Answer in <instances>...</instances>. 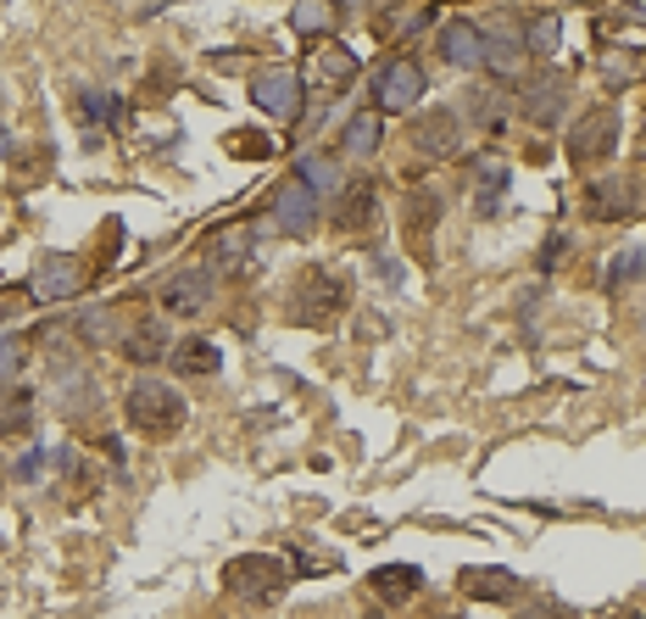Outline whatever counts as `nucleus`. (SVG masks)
<instances>
[{"label": "nucleus", "instance_id": "36", "mask_svg": "<svg viewBox=\"0 0 646 619\" xmlns=\"http://www.w3.org/2000/svg\"><path fill=\"white\" fill-rule=\"evenodd\" d=\"M569 251V240L558 235V240H546V251H540V269H558V257Z\"/></svg>", "mask_w": 646, "mask_h": 619}, {"label": "nucleus", "instance_id": "1", "mask_svg": "<svg viewBox=\"0 0 646 619\" xmlns=\"http://www.w3.org/2000/svg\"><path fill=\"white\" fill-rule=\"evenodd\" d=\"M346 302H351V285H346L335 269L313 262V269L296 280V291H291V324H302V329H329V324L346 313Z\"/></svg>", "mask_w": 646, "mask_h": 619}, {"label": "nucleus", "instance_id": "20", "mask_svg": "<svg viewBox=\"0 0 646 619\" xmlns=\"http://www.w3.org/2000/svg\"><path fill=\"white\" fill-rule=\"evenodd\" d=\"M123 351H129L134 363H162L167 351H173V340H167V329H162L156 318H145V324H134V329H129Z\"/></svg>", "mask_w": 646, "mask_h": 619}, {"label": "nucleus", "instance_id": "32", "mask_svg": "<svg viewBox=\"0 0 646 619\" xmlns=\"http://www.w3.org/2000/svg\"><path fill=\"white\" fill-rule=\"evenodd\" d=\"M435 218H440V202L435 196H413V240H424L435 229Z\"/></svg>", "mask_w": 646, "mask_h": 619}, {"label": "nucleus", "instance_id": "25", "mask_svg": "<svg viewBox=\"0 0 646 619\" xmlns=\"http://www.w3.org/2000/svg\"><path fill=\"white\" fill-rule=\"evenodd\" d=\"M558 45H563V23H558V18H535V23L524 29V51H529L535 62H551V56H558Z\"/></svg>", "mask_w": 646, "mask_h": 619}, {"label": "nucleus", "instance_id": "37", "mask_svg": "<svg viewBox=\"0 0 646 619\" xmlns=\"http://www.w3.org/2000/svg\"><path fill=\"white\" fill-rule=\"evenodd\" d=\"M40 464H45V458H40V453H29V458L18 464V475H23V480H34V475H40Z\"/></svg>", "mask_w": 646, "mask_h": 619}, {"label": "nucleus", "instance_id": "22", "mask_svg": "<svg viewBox=\"0 0 646 619\" xmlns=\"http://www.w3.org/2000/svg\"><path fill=\"white\" fill-rule=\"evenodd\" d=\"M380 134H385V123H380V112H357V118L346 123V134H340V145H346L351 156H374V151H380Z\"/></svg>", "mask_w": 646, "mask_h": 619}, {"label": "nucleus", "instance_id": "10", "mask_svg": "<svg viewBox=\"0 0 646 619\" xmlns=\"http://www.w3.org/2000/svg\"><path fill=\"white\" fill-rule=\"evenodd\" d=\"M380 218V185H368V180H357V185H346V191H335V229H346V235H357V229H368Z\"/></svg>", "mask_w": 646, "mask_h": 619}, {"label": "nucleus", "instance_id": "17", "mask_svg": "<svg viewBox=\"0 0 646 619\" xmlns=\"http://www.w3.org/2000/svg\"><path fill=\"white\" fill-rule=\"evenodd\" d=\"M635 213V185L629 180H596L591 185V218H629Z\"/></svg>", "mask_w": 646, "mask_h": 619}, {"label": "nucleus", "instance_id": "35", "mask_svg": "<svg viewBox=\"0 0 646 619\" xmlns=\"http://www.w3.org/2000/svg\"><path fill=\"white\" fill-rule=\"evenodd\" d=\"M78 329H84L89 340H101V335H107V313H84V318H78Z\"/></svg>", "mask_w": 646, "mask_h": 619}, {"label": "nucleus", "instance_id": "16", "mask_svg": "<svg viewBox=\"0 0 646 619\" xmlns=\"http://www.w3.org/2000/svg\"><path fill=\"white\" fill-rule=\"evenodd\" d=\"M173 369L178 374H218V363H223V351L207 340V335H190V340H173Z\"/></svg>", "mask_w": 646, "mask_h": 619}, {"label": "nucleus", "instance_id": "13", "mask_svg": "<svg viewBox=\"0 0 646 619\" xmlns=\"http://www.w3.org/2000/svg\"><path fill=\"white\" fill-rule=\"evenodd\" d=\"M440 56L451 67H463V73L485 67V34H480V23H446L440 29Z\"/></svg>", "mask_w": 646, "mask_h": 619}, {"label": "nucleus", "instance_id": "33", "mask_svg": "<svg viewBox=\"0 0 646 619\" xmlns=\"http://www.w3.org/2000/svg\"><path fill=\"white\" fill-rule=\"evenodd\" d=\"M469 112H480V118H485V129H502V123H507L502 101H491V96H469Z\"/></svg>", "mask_w": 646, "mask_h": 619}, {"label": "nucleus", "instance_id": "21", "mask_svg": "<svg viewBox=\"0 0 646 619\" xmlns=\"http://www.w3.org/2000/svg\"><path fill=\"white\" fill-rule=\"evenodd\" d=\"M374 591H380L385 602H407L413 591H424V569H413V564H391V569H374Z\"/></svg>", "mask_w": 646, "mask_h": 619}, {"label": "nucleus", "instance_id": "14", "mask_svg": "<svg viewBox=\"0 0 646 619\" xmlns=\"http://www.w3.org/2000/svg\"><path fill=\"white\" fill-rule=\"evenodd\" d=\"M518 90H524V118H529L535 129H551V123L563 118V101H569V96H563L558 78H524Z\"/></svg>", "mask_w": 646, "mask_h": 619}, {"label": "nucleus", "instance_id": "19", "mask_svg": "<svg viewBox=\"0 0 646 619\" xmlns=\"http://www.w3.org/2000/svg\"><path fill=\"white\" fill-rule=\"evenodd\" d=\"M313 73H318V84H329V90H346V84L357 78V56L346 45H318L313 51Z\"/></svg>", "mask_w": 646, "mask_h": 619}, {"label": "nucleus", "instance_id": "18", "mask_svg": "<svg viewBox=\"0 0 646 619\" xmlns=\"http://www.w3.org/2000/svg\"><path fill=\"white\" fill-rule=\"evenodd\" d=\"M469 180H474V196H480V207H485V213H496V196L507 191L513 167H507L502 156H480V162L469 167Z\"/></svg>", "mask_w": 646, "mask_h": 619}, {"label": "nucleus", "instance_id": "5", "mask_svg": "<svg viewBox=\"0 0 646 619\" xmlns=\"http://www.w3.org/2000/svg\"><path fill=\"white\" fill-rule=\"evenodd\" d=\"M418 101H424V67H418L413 56L385 62L380 78H374V107H380V112H413Z\"/></svg>", "mask_w": 646, "mask_h": 619}, {"label": "nucleus", "instance_id": "7", "mask_svg": "<svg viewBox=\"0 0 646 619\" xmlns=\"http://www.w3.org/2000/svg\"><path fill=\"white\" fill-rule=\"evenodd\" d=\"M413 151H418L424 162H446V156L463 151V123H457V112H451V107L424 112V123L413 129Z\"/></svg>", "mask_w": 646, "mask_h": 619}, {"label": "nucleus", "instance_id": "29", "mask_svg": "<svg viewBox=\"0 0 646 619\" xmlns=\"http://www.w3.org/2000/svg\"><path fill=\"white\" fill-rule=\"evenodd\" d=\"M635 274H640V251H635V246H624V251L613 257V269H607V291H624Z\"/></svg>", "mask_w": 646, "mask_h": 619}, {"label": "nucleus", "instance_id": "9", "mask_svg": "<svg viewBox=\"0 0 646 619\" xmlns=\"http://www.w3.org/2000/svg\"><path fill=\"white\" fill-rule=\"evenodd\" d=\"M480 34H485V67H491L502 84H524V67H529L524 29H480Z\"/></svg>", "mask_w": 646, "mask_h": 619}, {"label": "nucleus", "instance_id": "3", "mask_svg": "<svg viewBox=\"0 0 646 619\" xmlns=\"http://www.w3.org/2000/svg\"><path fill=\"white\" fill-rule=\"evenodd\" d=\"M223 586L245 602H280V591L291 586V564L273 558V553H245L223 569Z\"/></svg>", "mask_w": 646, "mask_h": 619}, {"label": "nucleus", "instance_id": "24", "mask_svg": "<svg viewBox=\"0 0 646 619\" xmlns=\"http://www.w3.org/2000/svg\"><path fill=\"white\" fill-rule=\"evenodd\" d=\"M374 23L385 29V40H407L413 29H429V23H435V12H429V7H385Z\"/></svg>", "mask_w": 646, "mask_h": 619}, {"label": "nucleus", "instance_id": "2", "mask_svg": "<svg viewBox=\"0 0 646 619\" xmlns=\"http://www.w3.org/2000/svg\"><path fill=\"white\" fill-rule=\"evenodd\" d=\"M129 424L140 430V435H178L184 430V397L167 385V380H156V374H145V380H134L129 385Z\"/></svg>", "mask_w": 646, "mask_h": 619}, {"label": "nucleus", "instance_id": "12", "mask_svg": "<svg viewBox=\"0 0 646 619\" xmlns=\"http://www.w3.org/2000/svg\"><path fill=\"white\" fill-rule=\"evenodd\" d=\"M84 285V274H78V262L73 257H40V269H34V302H67L73 291Z\"/></svg>", "mask_w": 646, "mask_h": 619}, {"label": "nucleus", "instance_id": "8", "mask_svg": "<svg viewBox=\"0 0 646 619\" xmlns=\"http://www.w3.org/2000/svg\"><path fill=\"white\" fill-rule=\"evenodd\" d=\"M273 224H280L285 235H296V240H307L313 229H318V196L307 191V185H280L273 191Z\"/></svg>", "mask_w": 646, "mask_h": 619}, {"label": "nucleus", "instance_id": "38", "mask_svg": "<svg viewBox=\"0 0 646 619\" xmlns=\"http://www.w3.org/2000/svg\"><path fill=\"white\" fill-rule=\"evenodd\" d=\"M624 619H640V613H624Z\"/></svg>", "mask_w": 646, "mask_h": 619}, {"label": "nucleus", "instance_id": "30", "mask_svg": "<svg viewBox=\"0 0 646 619\" xmlns=\"http://www.w3.org/2000/svg\"><path fill=\"white\" fill-rule=\"evenodd\" d=\"M607 84L613 90H629L635 84V51H607Z\"/></svg>", "mask_w": 646, "mask_h": 619}, {"label": "nucleus", "instance_id": "28", "mask_svg": "<svg viewBox=\"0 0 646 619\" xmlns=\"http://www.w3.org/2000/svg\"><path fill=\"white\" fill-rule=\"evenodd\" d=\"M329 23H335V12H329V7H313V0L291 12V29H296V34H324Z\"/></svg>", "mask_w": 646, "mask_h": 619}, {"label": "nucleus", "instance_id": "27", "mask_svg": "<svg viewBox=\"0 0 646 619\" xmlns=\"http://www.w3.org/2000/svg\"><path fill=\"white\" fill-rule=\"evenodd\" d=\"M78 107H84V118H89V123H112V118L123 112V107H118V96H101V90H84V96H78Z\"/></svg>", "mask_w": 646, "mask_h": 619}, {"label": "nucleus", "instance_id": "6", "mask_svg": "<svg viewBox=\"0 0 646 619\" xmlns=\"http://www.w3.org/2000/svg\"><path fill=\"white\" fill-rule=\"evenodd\" d=\"M251 101H256L267 118L296 123V118H302V78H296V73H285V67H267V73H256V78H251Z\"/></svg>", "mask_w": 646, "mask_h": 619}, {"label": "nucleus", "instance_id": "31", "mask_svg": "<svg viewBox=\"0 0 646 619\" xmlns=\"http://www.w3.org/2000/svg\"><path fill=\"white\" fill-rule=\"evenodd\" d=\"M18 369H23V346H18L12 335H0V391L18 380Z\"/></svg>", "mask_w": 646, "mask_h": 619}, {"label": "nucleus", "instance_id": "11", "mask_svg": "<svg viewBox=\"0 0 646 619\" xmlns=\"http://www.w3.org/2000/svg\"><path fill=\"white\" fill-rule=\"evenodd\" d=\"M207 302H212V274H201V269H184V274H173V280L162 285V307L178 313V318L201 313Z\"/></svg>", "mask_w": 646, "mask_h": 619}, {"label": "nucleus", "instance_id": "4", "mask_svg": "<svg viewBox=\"0 0 646 619\" xmlns=\"http://www.w3.org/2000/svg\"><path fill=\"white\" fill-rule=\"evenodd\" d=\"M618 151V112L613 107H591L574 129H569V156L580 162V167H596V162H607Z\"/></svg>", "mask_w": 646, "mask_h": 619}, {"label": "nucleus", "instance_id": "34", "mask_svg": "<svg viewBox=\"0 0 646 619\" xmlns=\"http://www.w3.org/2000/svg\"><path fill=\"white\" fill-rule=\"evenodd\" d=\"M229 151L234 156H267V140L262 134H229Z\"/></svg>", "mask_w": 646, "mask_h": 619}, {"label": "nucleus", "instance_id": "26", "mask_svg": "<svg viewBox=\"0 0 646 619\" xmlns=\"http://www.w3.org/2000/svg\"><path fill=\"white\" fill-rule=\"evenodd\" d=\"M296 185H307L313 196L340 191V180H335V162H329V156H302V167H296Z\"/></svg>", "mask_w": 646, "mask_h": 619}, {"label": "nucleus", "instance_id": "23", "mask_svg": "<svg viewBox=\"0 0 646 619\" xmlns=\"http://www.w3.org/2000/svg\"><path fill=\"white\" fill-rule=\"evenodd\" d=\"M29 419H34V391H18V385L0 391V435H23Z\"/></svg>", "mask_w": 646, "mask_h": 619}, {"label": "nucleus", "instance_id": "15", "mask_svg": "<svg viewBox=\"0 0 646 619\" xmlns=\"http://www.w3.org/2000/svg\"><path fill=\"white\" fill-rule=\"evenodd\" d=\"M457 591L474 602H513L518 597V575L513 569H463L457 575Z\"/></svg>", "mask_w": 646, "mask_h": 619}]
</instances>
